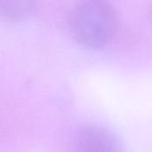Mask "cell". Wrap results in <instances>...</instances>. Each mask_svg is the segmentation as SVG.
<instances>
[{"label": "cell", "mask_w": 152, "mask_h": 152, "mask_svg": "<svg viewBox=\"0 0 152 152\" xmlns=\"http://www.w3.org/2000/svg\"><path fill=\"white\" fill-rule=\"evenodd\" d=\"M118 28L117 12L106 0H83L71 11L70 32L85 47H104L115 37Z\"/></svg>", "instance_id": "obj_1"}, {"label": "cell", "mask_w": 152, "mask_h": 152, "mask_svg": "<svg viewBox=\"0 0 152 152\" xmlns=\"http://www.w3.org/2000/svg\"><path fill=\"white\" fill-rule=\"evenodd\" d=\"M72 147L74 152H123L115 134L93 124L83 125L75 131Z\"/></svg>", "instance_id": "obj_2"}, {"label": "cell", "mask_w": 152, "mask_h": 152, "mask_svg": "<svg viewBox=\"0 0 152 152\" xmlns=\"http://www.w3.org/2000/svg\"><path fill=\"white\" fill-rule=\"evenodd\" d=\"M36 7L35 0H0V19L19 22L28 19Z\"/></svg>", "instance_id": "obj_3"}, {"label": "cell", "mask_w": 152, "mask_h": 152, "mask_svg": "<svg viewBox=\"0 0 152 152\" xmlns=\"http://www.w3.org/2000/svg\"><path fill=\"white\" fill-rule=\"evenodd\" d=\"M149 17H150V20H151V23L152 24V4L150 6V10H149Z\"/></svg>", "instance_id": "obj_4"}]
</instances>
